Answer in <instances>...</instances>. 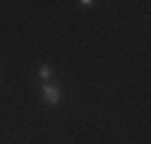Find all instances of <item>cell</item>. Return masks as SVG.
Masks as SVG:
<instances>
[{"label": "cell", "instance_id": "cell-1", "mask_svg": "<svg viewBox=\"0 0 151 144\" xmlns=\"http://www.w3.org/2000/svg\"><path fill=\"white\" fill-rule=\"evenodd\" d=\"M43 96H46V101L50 103V106H55V103H60V89L58 86H53V84H43Z\"/></svg>", "mask_w": 151, "mask_h": 144}, {"label": "cell", "instance_id": "cell-2", "mask_svg": "<svg viewBox=\"0 0 151 144\" xmlns=\"http://www.w3.org/2000/svg\"><path fill=\"white\" fill-rule=\"evenodd\" d=\"M39 77H41L43 82H48V79L53 77V70H50L48 65H41V67H39Z\"/></svg>", "mask_w": 151, "mask_h": 144}]
</instances>
